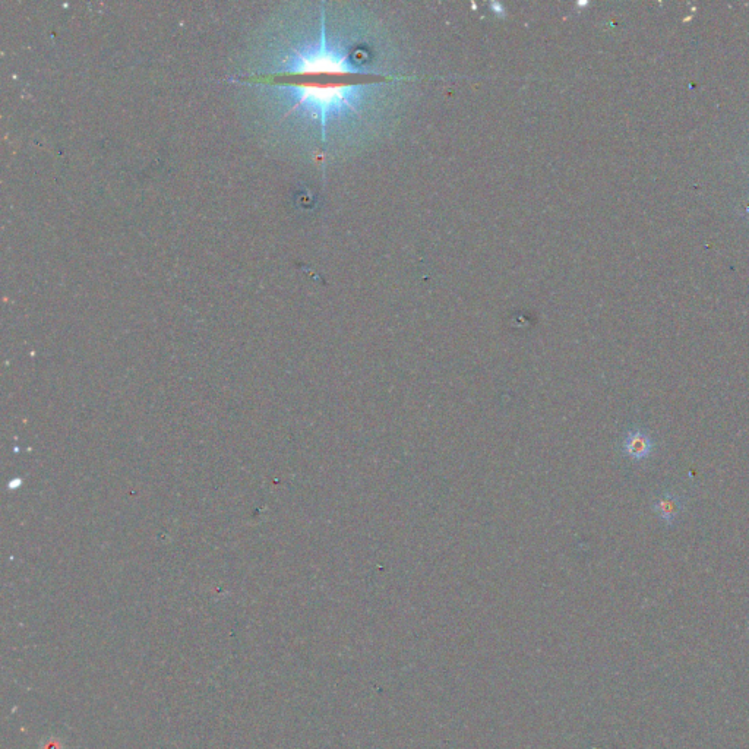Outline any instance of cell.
I'll return each instance as SVG.
<instances>
[{
  "mask_svg": "<svg viewBox=\"0 0 749 749\" xmlns=\"http://www.w3.org/2000/svg\"><path fill=\"white\" fill-rule=\"evenodd\" d=\"M289 94L295 100L293 109H303L311 118L319 120L322 131L328 120L357 113L369 97V85H290Z\"/></svg>",
  "mask_w": 749,
  "mask_h": 749,
  "instance_id": "1",
  "label": "cell"
},
{
  "mask_svg": "<svg viewBox=\"0 0 749 749\" xmlns=\"http://www.w3.org/2000/svg\"><path fill=\"white\" fill-rule=\"evenodd\" d=\"M284 69L290 74H360L362 66L343 47L333 46L325 36L322 25L321 36L315 46L306 47L293 53L284 62Z\"/></svg>",
  "mask_w": 749,
  "mask_h": 749,
  "instance_id": "2",
  "label": "cell"
},
{
  "mask_svg": "<svg viewBox=\"0 0 749 749\" xmlns=\"http://www.w3.org/2000/svg\"><path fill=\"white\" fill-rule=\"evenodd\" d=\"M625 450L631 455L632 458H646L647 455L651 454L653 450V441L646 432L634 431L630 432V435L625 439Z\"/></svg>",
  "mask_w": 749,
  "mask_h": 749,
  "instance_id": "3",
  "label": "cell"
},
{
  "mask_svg": "<svg viewBox=\"0 0 749 749\" xmlns=\"http://www.w3.org/2000/svg\"><path fill=\"white\" fill-rule=\"evenodd\" d=\"M656 513L666 521H672L679 513L678 501L672 496H665L656 505Z\"/></svg>",
  "mask_w": 749,
  "mask_h": 749,
  "instance_id": "4",
  "label": "cell"
}]
</instances>
